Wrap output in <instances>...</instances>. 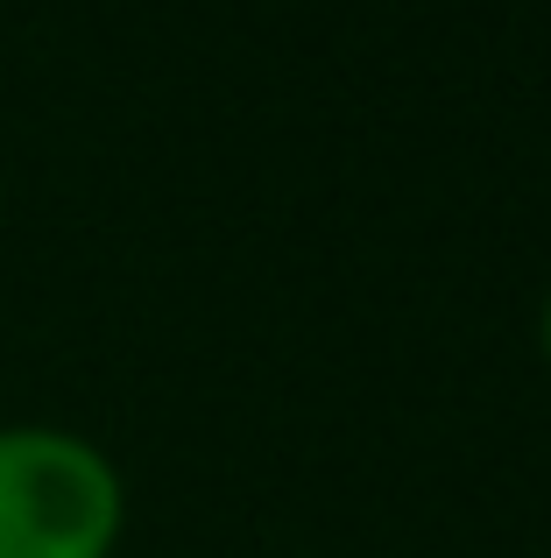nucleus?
I'll return each mask as SVG.
<instances>
[{"instance_id": "1", "label": "nucleus", "mask_w": 551, "mask_h": 558, "mask_svg": "<svg viewBox=\"0 0 551 558\" xmlns=\"http://www.w3.org/2000/svg\"><path fill=\"white\" fill-rule=\"evenodd\" d=\"M127 481L113 452L64 424H0V558H113Z\"/></svg>"}, {"instance_id": "2", "label": "nucleus", "mask_w": 551, "mask_h": 558, "mask_svg": "<svg viewBox=\"0 0 551 558\" xmlns=\"http://www.w3.org/2000/svg\"><path fill=\"white\" fill-rule=\"evenodd\" d=\"M538 354H544V368H551V290H544V304H538Z\"/></svg>"}]
</instances>
